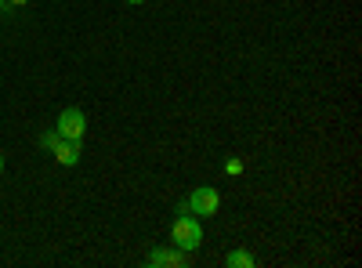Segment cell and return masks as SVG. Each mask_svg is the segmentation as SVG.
Masks as SVG:
<instances>
[{
	"label": "cell",
	"instance_id": "1",
	"mask_svg": "<svg viewBox=\"0 0 362 268\" xmlns=\"http://www.w3.org/2000/svg\"><path fill=\"white\" fill-rule=\"evenodd\" d=\"M170 243L185 254H196L199 243H203V228H199V218L192 214H177L174 225H170Z\"/></svg>",
	"mask_w": 362,
	"mask_h": 268
},
{
	"label": "cell",
	"instance_id": "2",
	"mask_svg": "<svg viewBox=\"0 0 362 268\" xmlns=\"http://www.w3.org/2000/svg\"><path fill=\"white\" fill-rule=\"evenodd\" d=\"M189 211L196 218H214L221 211V192L214 185H196V192L189 196Z\"/></svg>",
	"mask_w": 362,
	"mask_h": 268
},
{
	"label": "cell",
	"instance_id": "3",
	"mask_svg": "<svg viewBox=\"0 0 362 268\" xmlns=\"http://www.w3.org/2000/svg\"><path fill=\"white\" fill-rule=\"evenodd\" d=\"M54 131L62 138H73V141H83V131H87V116L80 109H62V116H58Z\"/></svg>",
	"mask_w": 362,
	"mask_h": 268
},
{
	"label": "cell",
	"instance_id": "4",
	"mask_svg": "<svg viewBox=\"0 0 362 268\" xmlns=\"http://www.w3.org/2000/svg\"><path fill=\"white\" fill-rule=\"evenodd\" d=\"M185 264H189V254L177 250L174 243H170V247L148 250V268H185Z\"/></svg>",
	"mask_w": 362,
	"mask_h": 268
},
{
	"label": "cell",
	"instance_id": "5",
	"mask_svg": "<svg viewBox=\"0 0 362 268\" xmlns=\"http://www.w3.org/2000/svg\"><path fill=\"white\" fill-rule=\"evenodd\" d=\"M51 156L62 163V167H76L80 156H83V141H73V138H62L54 148H51Z\"/></svg>",
	"mask_w": 362,
	"mask_h": 268
},
{
	"label": "cell",
	"instance_id": "6",
	"mask_svg": "<svg viewBox=\"0 0 362 268\" xmlns=\"http://www.w3.org/2000/svg\"><path fill=\"white\" fill-rule=\"evenodd\" d=\"M225 264H228V268H254V254H247V250H228V254H225Z\"/></svg>",
	"mask_w": 362,
	"mask_h": 268
},
{
	"label": "cell",
	"instance_id": "7",
	"mask_svg": "<svg viewBox=\"0 0 362 268\" xmlns=\"http://www.w3.org/2000/svg\"><path fill=\"white\" fill-rule=\"evenodd\" d=\"M58 141H62V134H58V131H44V134H40V145L47 148V153H51V148H54Z\"/></svg>",
	"mask_w": 362,
	"mask_h": 268
},
{
	"label": "cell",
	"instance_id": "8",
	"mask_svg": "<svg viewBox=\"0 0 362 268\" xmlns=\"http://www.w3.org/2000/svg\"><path fill=\"white\" fill-rule=\"evenodd\" d=\"M225 170H228V174H243V163H239V160H228Z\"/></svg>",
	"mask_w": 362,
	"mask_h": 268
},
{
	"label": "cell",
	"instance_id": "9",
	"mask_svg": "<svg viewBox=\"0 0 362 268\" xmlns=\"http://www.w3.org/2000/svg\"><path fill=\"white\" fill-rule=\"evenodd\" d=\"M29 0H8V8H25Z\"/></svg>",
	"mask_w": 362,
	"mask_h": 268
},
{
	"label": "cell",
	"instance_id": "10",
	"mask_svg": "<svg viewBox=\"0 0 362 268\" xmlns=\"http://www.w3.org/2000/svg\"><path fill=\"white\" fill-rule=\"evenodd\" d=\"M124 4H131V8H141V4H145V0H124Z\"/></svg>",
	"mask_w": 362,
	"mask_h": 268
},
{
	"label": "cell",
	"instance_id": "11",
	"mask_svg": "<svg viewBox=\"0 0 362 268\" xmlns=\"http://www.w3.org/2000/svg\"><path fill=\"white\" fill-rule=\"evenodd\" d=\"M0 174H4V153H0Z\"/></svg>",
	"mask_w": 362,
	"mask_h": 268
},
{
	"label": "cell",
	"instance_id": "12",
	"mask_svg": "<svg viewBox=\"0 0 362 268\" xmlns=\"http://www.w3.org/2000/svg\"><path fill=\"white\" fill-rule=\"evenodd\" d=\"M0 8H8V0H0Z\"/></svg>",
	"mask_w": 362,
	"mask_h": 268
}]
</instances>
